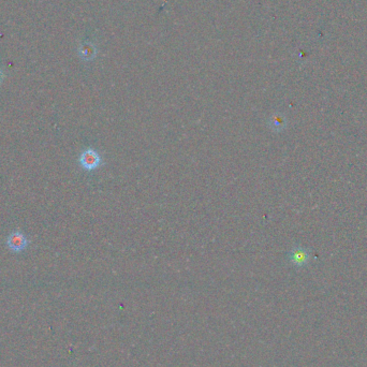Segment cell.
<instances>
[{"label":"cell","mask_w":367,"mask_h":367,"mask_svg":"<svg viewBox=\"0 0 367 367\" xmlns=\"http://www.w3.org/2000/svg\"><path fill=\"white\" fill-rule=\"evenodd\" d=\"M80 163L83 166V169L87 171H94L98 169L103 163V161L98 152L93 148H88L81 154Z\"/></svg>","instance_id":"obj_1"},{"label":"cell","mask_w":367,"mask_h":367,"mask_svg":"<svg viewBox=\"0 0 367 367\" xmlns=\"http://www.w3.org/2000/svg\"><path fill=\"white\" fill-rule=\"evenodd\" d=\"M7 243H8V247L11 250L15 252H20L27 247L28 241L23 233L15 231L13 233H11Z\"/></svg>","instance_id":"obj_2"},{"label":"cell","mask_w":367,"mask_h":367,"mask_svg":"<svg viewBox=\"0 0 367 367\" xmlns=\"http://www.w3.org/2000/svg\"><path fill=\"white\" fill-rule=\"evenodd\" d=\"M290 260L293 264L297 266H302L308 262L309 253L306 249L302 247H295L290 252Z\"/></svg>","instance_id":"obj_3"},{"label":"cell","mask_w":367,"mask_h":367,"mask_svg":"<svg viewBox=\"0 0 367 367\" xmlns=\"http://www.w3.org/2000/svg\"><path fill=\"white\" fill-rule=\"evenodd\" d=\"M286 118L284 115L282 114H273L271 117H270V120H269V125L271 127L272 130L274 131H282L285 127H286Z\"/></svg>","instance_id":"obj_4"},{"label":"cell","mask_w":367,"mask_h":367,"mask_svg":"<svg viewBox=\"0 0 367 367\" xmlns=\"http://www.w3.org/2000/svg\"><path fill=\"white\" fill-rule=\"evenodd\" d=\"M3 81H4V72L2 69H0V84L3 83Z\"/></svg>","instance_id":"obj_5"}]
</instances>
